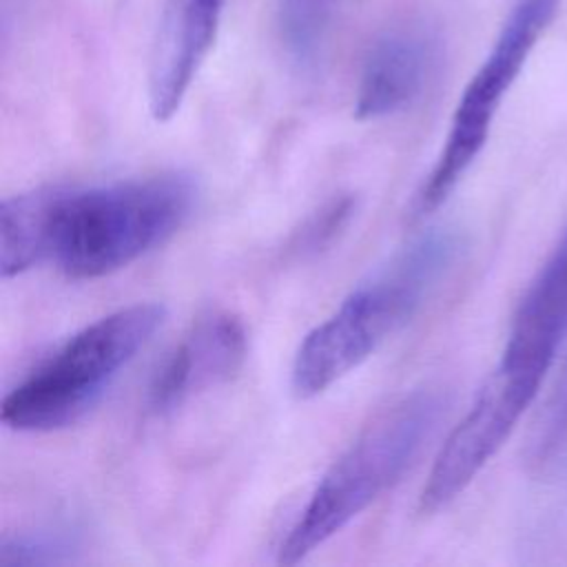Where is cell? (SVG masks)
<instances>
[{
    "mask_svg": "<svg viewBox=\"0 0 567 567\" xmlns=\"http://www.w3.org/2000/svg\"><path fill=\"white\" fill-rule=\"evenodd\" d=\"M436 62L439 42L427 29L410 24L383 33L361 66L357 120H381L408 109L427 86Z\"/></svg>",
    "mask_w": 567,
    "mask_h": 567,
    "instance_id": "ba28073f",
    "label": "cell"
},
{
    "mask_svg": "<svg viewBox=\"0 0 567 567\" xmlns=\"http://www.w3.org/2000/svg\"><path fill=\"white\" fill-rule=\"evenodd\" d=\"M458 252V233L427 230L396 252L370 281L354 288L299 343L290 370L295 394L312 399L374 354L419 310Z\"/></svg>",
    "mask_w": 567,
    "mask_h": 567,
    "instance_id": "7a4b0ae2",
    "label": "cell"
},
{
    "mask_svg": "<svg viewBox=\"0 0 567 567\" xmlns=\"http://www.w3.org/2000/svg\"><path fill=\"white\" fill-rule=\"evenodd\" d=\"M226 0H182L164 27L148 73V109L157 122L171 120L210 53Z\"/></svg>",
    "mask_w": 567,
    "mask_h": 567,
    "instance_id": "9c48e42d",
    "label": "cell"
},
{
    "mask_svg": "<svg viewBox=\"0 0 567 567\" xmlns=\"http://www.w3.org/2000/svg\"><path fill=\"white\" fill-rule=\"evenodd\" d=\"M80 551V536L69 527H40L4 536L0 543V565H60Z\"/></svg>",
    "mask_w": 567,
    "mask_h": 567,
    "instance_id": "8fae6325",
    "label": "cell"
},
{
    "mask_svg": "<svg viewBox=\"0 0 567 567\" xmlns=\"http://www.w3.org/2000/svg\"><path fill=\"white\" fill-rule=\"evenodd\" d=\"M567 332V230L540 266L512 319L507 346L556 357Z\"/></svg>",
    "mask_w": 567,
    "mask_h": 567,
    "instance_id": "30bf717a",
    "label": "cell"
},
{
    "mask_svg": "<svg viewBox=\"0 0 567 567\" xmlns=\"http://www.w3.org/2000/svg\"><path fill=\"white\" fill-rule=\"evenodd\" d=\"M317 2L315 0H288V18H286V35L290 49L299 60H306L315 51L319 18H315Z\"/></svg>",
    "mask_w": 567,
    "mask_h": 567,
    "instance_id": "4fadbf2b",
    "label": "cell"
},
{
    "mask_svg": "<svg viewBox=\"0 0 567 567\" xmlns=\"http://www.w3.org/2000/svg\"><path fill=\"white\" fill-rule=\"evenodd\" d=\"M357 208V199L352 195H341L323 204L317 213H312L306 224L295 233L290 248L301 255H317L328 248L334 237L348 226Z\"/></svg>",
    "mask_w": 567,
    "mask_h": 567,
    "instance_id": "7c38bea8",
    "label": "cell"
},
{
    "mask_svg": "<svg viewBox=\"0 0 567 567\" xmlns=\"http://www.w3.org/2000/svg\"><path fill=\"white\" fill-rule=\"evenodd\" d=\"M549 365V359L503 350L474 403L443 441L419 496L421 514H434L465 492L536 399Z\"/></svg>",
    "mask_w": 567,
    "mask_h": 567,
    "instance_id": "8992f818",
    "label": "cell"
},
{
    "mask_svg": "<svg viewBox=\"0 0 567 567\" xmlns=\"http://www.w3.org/2000/svg\"><path fill=\"white\" fill-rule=\"evenodd\" d=\"M445 414V396L421 388L381 408L328 467L279 545L297 565L388 492L414 463Z\"/></svg>",
    "mask_w": 567,
    "mask_h": 567,
    "instance_id": "3957f363",
    "label": "cell"
},
{
    "mask_svg": "<svg viewBox=\"0 0 567 567\" xmlns=\"http://www.w3.org/2000/svg\"><path fill=\"white\" fill-rule=\"evenodd\" d=\"M197 186L162 173L104 186L42 188V261L69 279L111 275L164 244L190 215Z\"/></svg>",
    "mask_w": 567,
    "mask_h": 567,
    "instance_id": "6da1fadb",
    "label": "cell"
},
{
    "mask_svg": "<svg viewBox=\"0 0 567 567\" xmlns=\"http://www.w3.org/2000/svg\"><path fill=\"white\" fill-rule=\"evenodd\" d=\"M164 315L159 303H133L78 330L7 392L2 423L16 432H51L75 423L151 341Z\"/></svg>",
    "mask_w": 567,
    "mask_h": 567,
    "instance_id": "277c9868",
    "label": "cell"
},
{
    "mask_svg": "<svg viewBox=\"0 0 567 567\" xmlns=\"http://www.w3.org/2000/svg\"><path fill=\"white\" fill-rule=\"evenodd\" d=\"M248 354V332L244 321L226 310L208 312L184 334L173 352L157 368L148 405L166 414L193 396L230 381Z\"/></svg>",
    "mask_w": 567,
    "mask_h": 567,
    "instance_id": "52a82bcc",
    "label": "cell"
},
{
    "mask_svg": "<svg viewBox=\"0 0 567 567\" xmlns=\"http://www.w3.org/2000/svg\"><path fill=\"white\" fill-rule=\"evenodd\" d=\"M558 2L560 0H518L512 9L489 53L467 82L456 104L445 144L414 199V215H425L443 204L463 179L465 171L474 164L487 142L503 97L551 22Z\"/></svg>",
    "mask_w": 567,
    "mask_h": 567,
    "instance_id": "5b68a950",
    "label": "cell"
}]
</instances>
